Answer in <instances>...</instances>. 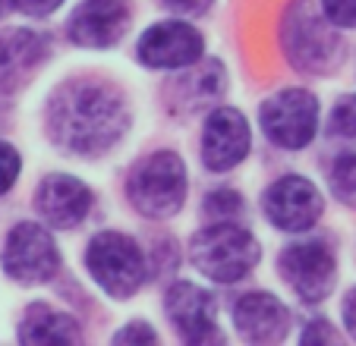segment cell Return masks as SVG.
Here are the masks:
<instances>
[{
    "label": "cell",
    "mask_w": 356,
    "mask_h": 346,
    "mask_svg": "<svg viewBox=\"0 0 356 346\" xmlns=\"http://www.w3.org/2000/svg\"><path fill=\"white\" fill-rule=\"evenodd\" d=\"M127 129V110L120 98L101 85H76L51 107V135L73 154L108 151Z\"/></svg>",
    "instance_id": "6da1fadb"
},
{
    "label": "cell",
    "mask_w": 356,
    "mask_h": 346,
    "mask_svg": "<svg viewBox=\"0 0 356 346\" xmlns=\"http://www.w3.org/2000/svg\"><path fill=\"white\" fill-rule=\"evenodd\" d=\"M189 258L205 277L218 283H236L243 280L259 261V242L252 233L234 224H215L195 233Z\"/></svg>",
    "instance_id": "7a4b0ae2"
},
{
    "label": "cell",
    "mask_w": 356,
    "mask_h": 346,
    "mask_svg": "<svg viewBox=\"0 0 356 346\" xmlns=\"http://www.w3.org/2000/svg\"><path fill=\"white\" fill-rule=\"evenodd\" d=\"M334 22L318 16L316 10L300 0L284 16V51L290 63L306 73H331L341 60V38L334 35Z\"/></svg>",
    "instance_id": "3957f363"
},
{
    "label": "cell",
    "mask_w": 356,
    "mask_h": 346,
    "mask_svg": "<svg viewBox=\"0 0 356 346\" xmlns=\"http://www.w3.org/2000/svg\"><path fill=\"white\" fill-rule=\"evenodd\" d=\"M88 271L98 286L114 299H129L145 280V258L142 249L123 233H98L88 246Z\"/></svg>",
    "instance_id": "277c9868"
},
{
    "label": "cell",
    "mask_w": 356,
    "mask_h": 346,
    "mask_svg": "<svg viewBox=\"0 0 356 346\" xmlns=\"http://www.w3.org/2000/svg\"><path fill=\"white\" fill-rule=\"evenodd\" d=\"M133 205L145 217H170L186 199V167L177 154L158 151L136 170L129 183Z\"/></svg>",
    "instance_id": "5b68a950"
},
{
    "label": "cell",
    "mask_w": 356,
    "mask_h": 346,
    "mask_svg": "<svg viewBox=\"0 0 356 346\" xmlns=\"http://www.w3.org/2000/svg\"><path fill=\"white\" fill-rule=\"evenodd\" d=\"M262 129L281 148H306L318 129V101L302 88L271 94L262 104Z\"/></svg>",
    "instance_id": "8992f818"
},
{
    "label": "cell",
    "mask_w": 356,
    "mask_h": 346,
    "mask_svg": "<svg viewBox=\"0 0 356 346\" xmlns=\"http://www.w3.org/2000/svg\"><path fill=\"white\" fill-rule=\"evenodd\" d=\"M3 271L19 283H44L60 271V252L44 226L16 224L3 246Z\"/></svg>",
    "instance_id": "52a82bcc"
},
{
    "label": "cell",
    "mask_w": 356,
    "mask_h": 346,
    "mask_svg": "<svg viewBox=\"0 0 356 346\" xmlns=\"http://www.w3.org/2000/svg\"><path fill=\"white\" fill-rule=\"evenodd\" d=\"M281 274L300 299L322 302L334 286V255L322 242H296L281 252Z\"/></svg>",
    "instance_id": "ba28073f"
},
{
    "label": "cell",
    "mask_w": 356,
    "mask_h": 346,
    "mask_svg": "<svg viewBox=\"0 0 356 346\" xmlns=\"http://www.w3.org/2000/svg\"><path fill=\"white\" fill-rule=\"evenodd\" d=\"M202 35L189 22H158L139 41V60L155 69H183L202 57Z\"/></svg>",
    "instance_id": "9c48e42d"
},
{
    "label": "cell",
    "mask_w": 356,
    "mask_h": 346,
    "mask_svg": "<svg viewBox=\"0 0 356 346\" xmlns=\"http://www.w3.org/2000/svg\"><path fill=\"white\" fill-rule=\"evenodd\" d=\"M265 214L277 230L287 233H302L322 214V195L302 176H284L265 195Z\"/></svg>",
    "instance_id": "30bf717a"
},
{
    "label": "cell",
    "mask_w": 356,
    "mask_h": 346,
    "mask_svg": "<svg viewBox=\"0 0 356 346\" xmlns=\"http://www.w3.org/2000/svg\"><path fill=\"white\" fill-rule=\"evenodd\" d=\"M249 154V123L234 107H221L205 120L202 133V160L215 173L234 170Z\"/></svg>",
    "instance_id": "8fae6325"
},
{
    "label": "cell",
    "mask_w": 356,
    "mask_h": 346,
    "mask_svg": "<svg viewBox=\"0 0 356 346\" xmlns=\"http://www.w3.org/2000/svg\"><path fill=\"white\" fill-rule=\"evenodd\" d=\"M129 26L123 0H82L70 16V38L82 47H111Z\"/></svg>",
    "instance_id": "7c38bea8"
},
{
    "label": "cell",
    "mask_w": 356,
    "mask_h": 346,
    "mask_svg": "<svg viewBox=\"0 0 356 346\" xmlns=\"http://www.w3.org/2000/svg\"><path fill=\"white\" fill-rule=\"evenodd\" d=\"M88 208H92V192L76 176L54 173V176H44V183L38 186V211L51 226H60V230L79 226Z\"/></svg>",
    "instance_id": "4fadbf2b"
},
{
    "label": "cell",
    "mask_w": 356,
    "mask_h": 346,
    "mask_svg": "<svg viewBox=\"0 0 356 346\" xmlns=\"http://www.w3.org/2000/svg\"><path fill=\"white\" fill-rule=\"evenodd\" d=\"M168 315L170 324L183 333L189 343H205L218 337L215 333V299L211 293L199 290L195 283H174L168 293Z\"/></svg>",
    "instance_id": "5bb4252c"
},
{
    "label": "cell",
    "mask_w": 356,
    "mask_h": 346,
    "mask_svg": "<svg viewBox=\"0 0 356 346\" xmlns=\"http://www.w3.org/2000/svg\"><path fill=\"white\" fill-rule=\"evenodd\" d=\"M47 38L29 28L0 32V94H10L26 82V76L44 60Z\"/></svg>",
    "instance_id": "9a60e30c"
},
{
    "label": "cell",
    "mask_w": 356,
    "mask_h": 346,
    "mask_svg": "<svg viewBox=\"0 0 356 346\" xmlns=\"http://www.w3.org/2000/svg\"><path fill=\"white\" fill-rule=\"evenodd\" d=\"M236 331L243 333L252 343H275V340H284L290 327V315L281 302L271 293H246L240 302H236Z\"/></svg>",
    "instance_id": "2e32d148"
},
{
    "label": "cell",
    "mask_w": 356,
    "mask_h": 346,
    "mask_svg": "<svg viewBox=\"0 0 356 346\" xmlns=\"http://www.w3.org/2000/svg\"><path fill=\"white\" fill-rule=\"evenodd\" d=\"M19 340L26 343H73L79 340V327L70 315H60L57 308L44 306H29L19 324Z\"/></svg>",
    "instance_id": "e0dca14e"
},
{
    "label": "cell",
    "mask_w": 356,
    "mask_h": 346,
    "mask_svg": "<svg viewBox=\"0 0 356 346\" xmlns=\"http://www.w3.org/2000/svg\"><path fill=\"white\" fill-rule=\"evenodd\" d=\"M331 189L343 205L356 208V154H347L331 170Z\"/></svg>",
    "instance_id": "ac0fdd59"
},
{
    "label": "cell",
    "mask_w": 356,
    "mask_h": 346,
    "mask_svg": "<svg viewBox=\"0 0 356 346\" xmlns=\"http://www.w3.org/2000/svg\"><path fill=\"white\" fill-rule=\"evenodd\" d=\"M331 135L341 139H356V94L337 101V107L331 110Z\"/></svg>",
    "instance_id": "d6986e66"
},
{
    "label": "cell",
    "mask_w": 356,
    "mask_h": 346,
    "mask_svg": "<svg viewBox=\"0 0 356 346\" xmlns=\"http://www.w3.org/2000/svg\"><path fill=\"white\" fill-rule=\"evenodd\" d=\"M205 211H209L215 220H234L236 214L243 211V201H240V195L230 192V189H218V192L209 195Z\"/></svg>",
    "instance_id": "ffe728a7"
},
{
    "label": "cell",
    "mask_w": 356,
    "mask_h": 346,
    "mask_svg": "<svg viewBox=\"0 0 356 346\" xmlns=\"http://www.w3.org/2000/svg\"><path fill=\"white\" fill-rule=\"evenodd\" d=\"M19 176V154H16L13 145L0 142V195L10 192V186L16 183Z\"/></svg>",
    "instance_id": "44dd1931"
},
{
    "label": "cell",
    "mask_w": 356,
    "mask_h": 346,
    "mask_svg": "<svg viewBox=\"0 0 356 346\" xmlns=\"http://www.w3.org/2000/svg\"><path fill=\"white\" fill-rule=\"evenodd\" d=\"M325 16L341 28L356 26V0H325Z\"/></svg>",
    "instance_id": "7402d4cb"
},
{
    "label": "cell",
    "mask_w": 356,
    "mask_h": 346,
    "mask_svg": "<svg viewBox=\"0 0 356 346\" xmlns=\"http://www.w3.org/2000/svg\"><path fill=\"white\" fill-rule=\"evenodd\" d=\"M117 343H155V331L148 324H142V321H136V324L123 327L117 333Z\"/></svg>",
    "instance_id": "603a6c76"
},
{
    "label": "cell",
    "mask_w": 356,
    "mask_h": 346,
    "mask_svg": "<svg viewBox=\"0 0 356 346\" xmlns=\"http://www.w3.org/2000/svg\"><path fill=\"white\" fill-rule=\"evenodd\" d=\"M63 0H16V7L29 16H47L51 10H57Z\"/></svg>",
    "instance_id": "cb8c5ba5"
},
{
    "label": "cell",
    "mask_w": 356,
    "mask_h": 346,
    "mask_svg": "<svg viewBox=\"0 0 356 346\" xmlns=\"http://www.w3.org/2000/svg\"><path fill=\"white\" fill-rule=\"evenodd\" d=\"M170 10H177V13H186V16H195L202 13V10L211 7V0H164Z\"/></svg>",
    "instance_id": "d4e9b609"
},
{
    "label": "cell",
    "mask_w": 356,
    "mask_h": 346,
    "mask_svg": "<svg viewBox=\"0 0 356 346\" xmlns=\"http://www.w3.org/2000/svg\"><path fill=\"white\" fill-rule=\"evenodd\" d=\"M302 340H306V343H312V340H325V343H328V340H337V333L331 331L325 321H316L309 331H302Z\"/></svg>",
    "instance_id": "484cf974"
},
{
    "label": "cell",
    "mask_w": 356,
    "mask_h": 346,
    "mask_svg": "<svg viewBox=\"0 0 356 346\" xmlns=\"http://www.w3.org/2000/svg\"><path fill=\"white\" fill-rule=\"evenodd\" d=\"M343 321H347V327L356 333V290H350L347 299H343Z\"/></svg>",
    "instance_id": "4316f807"
},
{
    "label": "cell",
    "mask_w": 356,
    "mask_h": 346,
    "mask_svg": "<svg viewBox=\"0 0 356 346\" xmlns=\"http://www.w3.org/2000/svg\"><path fill=\"white\" fill-rule=\"evenodd\" d=\"M10 7H16V0H0V16L7 13V10H10Z\"/></svg>",
    "instance_id": "83f0119b"
}]
</instances>
